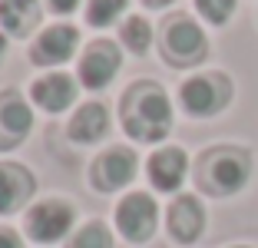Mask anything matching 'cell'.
Segmentation results:
<instances>
[{
    "label": "cell",
    "mask_w": 258,
    "mask_h": 248,
    "mask_svg": "<svg viewBox=\"0 0 258 248\" xmlns=\"http://www.w3.org/2000/svg\"><path fill=\"white\" fill-rule=\"evenodd\" d=\"M119 122L136 143H162L172 129V103L166 90L152 80H139L122 93Z\"/></svg>",
    "instance_id": "1"
},
{
    "label": "cell",
    "mask_w": 258,
    "mask_h": 248,
    "mask_svg": "<svg viewBox=\"0 0 258 248\" xmlns=\"http://www.w3.org/2000/svg\"><path fill=\"white\" fill-rule=\"evenodd\" d=\"M251 175V156L238 146H215L199 159V185L209 196H235Z\"/></svg>",
    "instance_id": "2"
},
{
    "label": "cell",
    "mask_w": 258,
    "mask_h": 248,
    "mask_svg": "<svg viewBox=\"0 0 258 248\" xmlns=\"http://www.w3.org/2000/svg\"><path fill=\"white\" fill-rule=\"evenodd\" d=\"M228 99H232V83L222 73H199L179 86V103L196 119H209V116L222 113Z\"/></svg>",
    "instance_id": "3"
},
{
    "label": "cell",
    "mask_w": 258,
    "mask_h": 248,
    "mask_svg": "<svg viewBox=\"0 0 258 248\" xmlns=\"http://www.w3.org/2000/svg\"><path fill=\"white\" fill-rule=\"evenodd\" d=\"M162 60H169L172 67H196L205 60L209 53V40H205L202 27L196 20H189L185 14L172 17L162 27Z\"/></svg>",
    "instance_id": "4"
},
{
    "label": "cell",
    "mask_w": 258,
    "mask_h": 248,
    "mask_svg": "<svg viewBox=\"0 0 258 248\" xmlns=\"http://www.w3.org/2000/svg\"><path fill=\"white\" fill-rule=\"evenodd\" d=\"M76 212L67 199H43V202L30 205L23 215V232L37 245H53V241L67 238L73 232Z\"/></svg>",
    "instance_id": "5"
},
{
    "label": "cell",
    "mask_w": 258,
    "mask_h": 248,
    "mask_svg": "<svg viewBox=\"0 0 258 248\" xmlns=\"http://www.w3.org/2000/svg\"><path fill=\"white\" fill-rule=\"evenodd\" d=\"M156 225H159V205L149 192H129V196L119 199L116 205V228L126 241L133 245H143L156 235Z\"/></svg>",
    "instance_id": "6"
},
{
    "label": "cell",
    "mask_w": 258,
    "mask_h": 248,
    "mask_svg": "<svg viewBox=\"0 0 258 248\" xmlns=\"http://www.w3.org/2000/svg\"><path fill=\"white\" fill-rule=\"evenodd\" d=\"M136 169H139V159L133 149H126V146H113V149L99 152L96 162H93L90 169V182L96 192H119V189H126L129 182L136 179Z\"/></svg>",
    "instance_id": "7"
},
{
    "label": "cell",
    "mask_w": 258,
    "mask_h": 248,
    "mask_svg": "<svg viewBox=\"0 0 258 248\" xmlns=\"http://www.w3.org/2000/svg\"><path fill=\"white\" fill-rule=\"evenodd\" d=\"M122 67V53L113 40H93L90 46L83 50L80 63H76V73H80V83H83L86 90H103L109 83L116 80Z\"/></svg>",
    "instance_id": "8"
},
{
    "label": "cell",
    "mask_w": 258,
    "mask_h": 248,
    "mask_svg": "<svg viewBox=\"0 0 258 248\" xmlns=\"http://www.w3.org/2000/svg\"><path fill=\"white\" fill-rule=\"evenodd\" d=\"M80 50V30L73 23H53L40 30V37L30 43V63L33 67H63Z\"/></svg>",
    "instance_id": "9"
},
{
    "label": "cell",
    "mask_w": 258,
    "mask_h": 248,
    "mask_svg": "<svg viewBox=\"0 0 258 248\" xmlns=\"http://www.w3.org/2000/svg\"><path fill=\"white\" fill-rule=\"evenodd\" d=\"M33 129V109L17 90L0 93V152L17 149Z\"/></svg>",
    "instance_id": "10"
},
{
    "label": "cell",
    "mask_w": 258,
    "mask_h": 248,
    "mask_svg": "<svg viewBox=\"0 0 258 248\" xmlns=\"http://www.w3.org/2000/svg\"><path fill=\"white\" fill-rule=\"evenodd\" d=\"M146 175H149L152 189L156 192H175L182 189L185 175H189V156L179 146H166V149H156L146 162Z\"/></svg>",
    "instance_id": "11"
},
{
    "label": "cell",
    "mask_w": 258,
    "mask_h": 248,
    "mask_svg": "<svg viewBox=\"0 0 258 248\" xmlns=\"http://www.w3.org/2000/svg\"><path fill=\"white\" fill-rule=\"evenodd\" d=\"M30 99L43 109V113H63L76 103V80L63 70H50L40 80H33Z\"/></svg>",
    "instance_id": "12"
},
{
    "label": "cell",
    "mask_w": 258,
    "mask_h": 248,
    "mask_svg": "<svg viewBox=\"0 0 258 248\" xmlns=\"http://www.w3.org/2000/svg\"><path fill=\"white\" fill-rule=\"evenodd\" d=\"M37 192V179L20 162H0V215H14Z\"/></svg>",
    "instance_id": "13"
},
{
    "label": "cell",
    "mask_w": 258,
    "mask_h": 248,
    "mask_svg": "<svg viewBox=\"0 0 258 248\" xmlns=\"http://www.w3.org/2000/svg\"><path fill=\"white\" fill-rule=\"evenodd\" d=\"M166 225L169 235L182 245H192L199 235L205 232V209L196 196H179L166 212Z\"/></svg>",
    "instance_id": "14"
},
{
    "label": "cell",
    "mask_w": 258,
    "mask_h": 248,
    "mask_svg": "<svg viewBox=\"0 0 258 248\" xmlns=\"http://www.w3.org/2000/svg\"><path fill=\"white\" fill-rule=\"evenodd\" d=\"M106 133H109V109L103 103H83L73 116H70L67 136L76 146H93Z\"/></svg>",
    "instance_id": "15"
},
{
    "label": "cell",
    "mask_w": 258,
    "mask_h": 248,
    "mask_svg": "<svg viewBox=\"0 0 258 248\" xmlns=\"http://www.w3.org/2000/svg\"><path fill=\"white\" fill-rule=\"evenodd\" d=\"M40 23V0H0V30L10 37H30Z\"/></svg>",
    "instance_id": "16"
},
{
    "label": "cell",
    "mask_w": 258,
    "mask_h": 248,
    "mask_svg": "<svg viewBox=\"0 0 258 248\" xmlns=\"http://www.w3.org/2000/svg\"><path fill=\"white\" fill-rule=\"evenodd\" d=\"M119 43L126 46L129 53L143 56V53L149 50V43H152L149 20H146V17H126V23H122V30H119Z\"/></svg>",
    "instance_id": "17"
},
{
    "label": "cell",
    "mask_w": 258,
    "mask_h": 248,
    "mask_svg": "<svg viewBox=\"0 0 258 248\" xmlns=\"http://www.w3.org/2000/svg\"><path fill=\"white\" fill-rule=\"evenodd\" d=\"M67 248H113V235L103 222H86L70 235Z\"/></svg>",
    "instance_id": "18"
},
{
    "label": "cell",
    "mask_w": 258,
    "mask_h": 248,
    "mask_svg": "<svg viewBox=\"0 0 258 248\" xmlns=\"http://www.w3.org/2000/svg\"><path fill=\"white\" fill-rule=\"evenodd\" d=\"M129 0H86V23L103 30V27H113V20H119L122 10H126Z\"/></svg>",
    "instance_id": "19"
},
{
    "label": "cell",
    "mask_w": 258,
    "mask_h": 248,
    "mask_svg": "<svg viewBox=\"0 0 258 248\" xmlns=\"http://www.w3.org/2000/svg\"><path fill=\"white\" fill-rule=\"evenodd\" d=\"M196 10L209 23H219L222 27V23L232 17V10H235V0H196Z\"/></svg>",
    "instance_id": "20"
},
{
    "label": "cell",
    "mask_w": 258,
    "mask_h": 248,
    "mask_svg": "<svg viewBox=\"0 0 258 248\" xmlns=\"http://www.w3.org/2000/svg\"><path fill=\"white\" fill-rule=\"evenodd\" d=\"M80 4H83V0H46V7L53 10L56 17H70L73 10H80Z\"/></svg>",
    "instance_id": "21"
},
{
    "label": "cell",
    "mask_w": 258,
    "mask_h": 248,
    "mask_svg": "<svg viewBox=\"0 0 258 248\" xmlns=\"http://www.w3.org/2000/svg\"><path fill=\"white\" fill-rule=\"evenodd\" d=\"M0 248H23V238L14 228H0Z\"/></svg>",
    "instance_id": "22"
},
{
    "label": "cell",
    "mask_w": 258,
    "mask_h": 248,
    "mask_svg": "<svg viewBox=\"0 0 258 248\" xmlns=\"http://www.w3.org/2000/svg\"><path fill=\"white\" fill-rule=\"evenodd\" d=\"M146 7H152V10H162V7H169V4H175V0H143Z\"/></svg>",
    "instance_id": "23"
},
{
    "label": "cell",
    "mask_w": 258,
    "mask_h": 248,
    "mask_svg": "<svg viewBox=\"0 0 258 248\" xmlns=\"http://www.w3.org/2000/svg\"><path fill=\"white\" fill-rule=\"evenodd\" d=\"M4 53H7V33L0 30V60H4Z\"/></svg>",
    "instance_id": "24"
},
{
    "label": "cell",
    "mask_w": 258,
    "mask_h": 248,
    "mask_svg": "<svg viewBox=\"0 0 258 248\" xmlns=\"http://www.w3.org/2000/svg\"><path fill=\"white\" fill-rule=\"evenodd\" d=\"M235 248H245V245H235Z\"/></svg>",
    "instance_id": "25"
}]
</instances>
